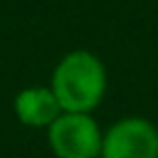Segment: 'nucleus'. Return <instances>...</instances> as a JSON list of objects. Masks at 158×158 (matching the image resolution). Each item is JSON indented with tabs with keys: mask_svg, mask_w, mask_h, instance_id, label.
<instances>
[{
	"mask_svg": "<svg viewBox=\"0 0 158 158\" xmlns=\"http://www.w3.org/2000/svg\"><path fill=\"white\" fill-rule=\"evenodd\" d=\"M49 89L57 96L62 111L89 114L104 99L106 69L96 54L86 49H74L54 67Z\"/></svg>",
	"mask_w": 158,
	"mask_h": 158,
	"instance_id": "obj_1",
	"label": "nucleus"
},
{
	"mask_svg": "<svg viewBox=\"0 0 158 158\" xmlns=\"http://www.w3.org/2000/svg\"><path fill=\"white\" fill-rule=\"evenodd\" d=\"M104 133L89 114H67L49 126V148L57 158H99Z\"/></svg>",
	"mask_w": 158,
	"mask_h": 158,
	"instance_id": "obj_2",
	"label": "nucleus"
},
{
	"mask_svg": "<svg viewBox=\"0 0 158 158\" xmlns=\"http://www.w3.org/2000/svg\"><path fill=\"white\" fill-rule=\"evenodd\" d=\"M101 158H158V128L146 118H123L104 133Z\"/></svg>",
	"mask_w": 158,
	"mask_h": 158,
	"instance_id": "obj_3",
	"label": "nucleus"
},
{
	"mask_svg": "<svg viewBox=\"0 0 158 158\" xmlns=\"http://www.w3.org/2000/svg\"><path fill=\"white\" fill-rule=\"evenodd\" d=\"M15 114L25 126H52L62 116V106L49 86H30L15 96Z\"/></svg>",
	"mask_w": 158,
	"mask_h": 158,
	"instance_id": "obj_4",
	"label": "nucleus"
}]
</instances>
